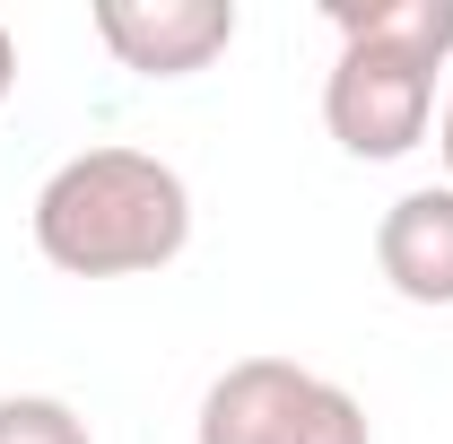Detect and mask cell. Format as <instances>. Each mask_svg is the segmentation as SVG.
Instances as JSON below:
<instances>
[{
	"instance_id": "277c9868",
	"label": "cell",
	"mask_w": 453,
	"mask_h": 444,
	"mask_svg": "<svg viewBox=\"0 0 453 444\" xmlns=\"http://www.w3.org/2000/svg\"><path fill=\"white\" fill-rule=\"evenodd\" d=\"M96 44L131 79H192L235 44V0H96Z\"/></svg>"
},
{
	"instance_id": "6da1fadb",
	"label": "cell",
	"mask_w": 453,
	"mask_h": 444,
	"mask_svg": "<svg viewBox=\"0 0 453 444\" xmlns=\"http://www.w3.org/2000/svg\"><path fill=\"white\" fill-rule=\"evenodd\" d=\"M192 244V183L149 149H79L35 192V253L61 279H140Z\"/></svg>"
},
{
	"instance_id": "7a4b0ae2",
	"label": "cell",
	"mask_w": 453,
	"mask_h": 444,
	"mask_svg": "<svg viewBox=\"0 0 453 444\" xmlns=\"http://www.w3.org/2000/svg\"><path fill=\"white\" fill-rule=\"evenodd\" d=\"M192 444H375L366 401L296 357H235L210 375Z\"/></svg>"
},
{
	"instance_id": "9c48e42d",
	"label": "cell",
	"mask_w": 453,
	"mask_h": 444,
	"mask_svg": "<svg viewBox=\"0 0 453 444\" xmlns=\"http://www.w3.org/2000/svg\"><path fill=\"white\" fill-rule=\"evenodd\" d=\"M436 157H445V183H453V96H445V113H436Z\"/></svg>"
},
{
	"instance_id": "52a82bcc",
	"label": "cell",
	"mask_w": 453,
	"mask_h": 444,
	"mask_svg": "<svg viewBox=\"0 0 453 444\" xmlns=\"http://www.w3.org/2000/svg\"><path fill=\"white\" fill-rule=\"evenodd\" d=\"M0 444H96L61 392H0Z\"/></svg>"
},
{
	"instance_id": "3957f363",
	"label": "cell",
	"mask_w": 453,
	"mask_h": 444,
	"mask_svg": "<svg viewBox=\"0 0 453 444\" xmlns=\"http://www.w3.org/2000/svg\"><path fill=\"white\" fill-rule=\"evenodd\" d=\"M323 131L366 166L410 157L436 131V70L384 53V44H340L332 79H323Z\"/></svg>"
},
{
	"instance_id": "5b68a950",
	"label": "cell",
	"mask_w": 453,
	"mask_h": 444,
	"mask_svg": "<svg viewBox=\"0 0 453 444\" xmlns=\"http://www.w3.org/2000/svg\"><path fill=\"white\" fill-rule=\"evenodd\" d=\"M375 271L401 305H453V183H418L375 218Z\"/></svg>"
},
{
	"instance_id": "ba28073f",
	"label": "cell",
	"mask_w": 453,
	"mask_h": 444,
	"mask_svg": "<svg viewBox=\"0 0 453 444\" xmlns=\"http://www.w3.org/2000/svg\"><path fill=\"white\" fill-rule=\"evenodd\" d=\"M9 88H18V35L0 27V105H9Z\"/></svg>"
},
{
	"instance_id": "8992f818",
	"label": "cell",
	"mask_w": 453,
	"mask_h": 444,
	"mask_svg": "<svg viewBox=\"0 0 453 444\" xmlns=\"http://www.w3.org/2000/svg\"><path fill=\"white\" fill-rule=\"evenodd\" d=\"M323 18H332L340 44H384L418 70L453 61V0H332Z\"/></svg>"
}]
</instances>
